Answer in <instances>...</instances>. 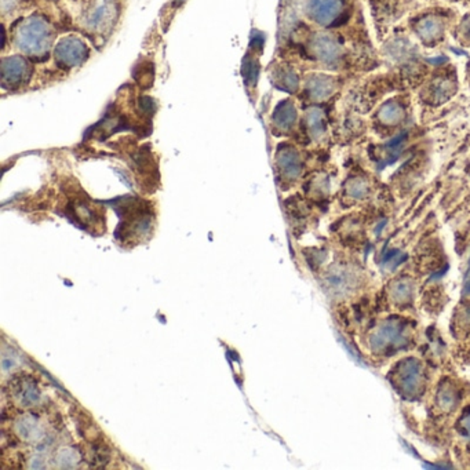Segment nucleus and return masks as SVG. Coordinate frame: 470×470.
<instances>
[{"instance_id":"9b49d317","label":"nucleus","mask_w":470,"mask_h":470,"mask_svg":"<svg viewBox=\"0 0 470 470\" xmlns=\"http://www.w3.org/2000/svg\"><path fill=\"white\" fill-rule=\"evenodd\" d=\"M274 83L277 87L287 90L290 93L295 91L298 87V78L297 75L290 69H279L274 73Z\"/></svg>"},{"instance_id":"f3484780","label":"nucleus","mask_w":470,"mask_h":470,"mask_svg":"<svg viewBox=\"0 0 470 470\" xmlns=\"http://www.w3.org/2000/svg\"><path fill=\"white\" fill-rule=\"evenodd\" d=\"M462 427H464L465 433L470 437V416L462 420Z\"/></svg>"},{"instance_id":"9d476101","label":"nucleus","mask_w":470,"mask_h":470,"mask_svg":"<svg viewBox=\"0 0 470 470\" xmlns=\"http://www.w3.org/2000/svg\"><path fill=\"white\" fill-rule=\"evenodd\" d=\"M308 91L314 100H323L332 93V83L325 76H314L308 83Z\"/></svg>"},{"instance_id":"ddd939ff","label":"nucleus","mask_w":470,"mask_h":470,"mask_svg":"<svg viewBox=\"0 0 470 470\" xmlns=\"http://www.w3.org/2000/svg\"><path fill=\"white\" fill-rule=\"evenodd\" d=\"M441 31H443L441 24L437 20H433V18H427V20L422 21L420 25H419V35L426 41L439 38Z\"/></svg>"},{"instance_id":"f8f14e48","label":"nucleus","mask_w":470,"mask_h":470,"mask_svg":"<svg viewBox=\"0 0 470 470\" xmlns=\"http://www.w3.org/2000/svg\"><path fill=\"white\" fill-rule=\"evenodd\" d=\"M413 295V284L409 279L399 280L392 287V297L397 302H407Z\"/></svg>"},{"instance_id":"4468645a","label":"nucleus","mask_w":470,"mask_h":470,"mask_svg":"<svg viewBox=\"0 0 470 470\" xmlns=\"http://www.w3.org/2000/svg\"><path fill=\"white\" fill-rule=\"evenodd\" d=\"M308 126L312 131L314 135H320L324 131V124H323V116L321 112L318 110H312L308 115Z\"/></svg>"},{"instance_id":"f257e3e1","label":"nucleus","mask_w":470,"mask_h":470,"mask_svg":"<svg viewBox=\"0 0 470 470\" xmlns=\"http://www.w3.org/2000/svg\"><path fill=\"white\" fill-rule=\"evenodd\" d=\"M52 27L39 15H32L21 21L14 35L17 49L29 57L46 55L52 49Z\"/></svg>"},{"instance_id":"2eb2a0df","label":"nucleus","mask_w":470,"mask_h":470,"mask_svg":"<svg viewBox=\"0 0 470 470\" xmlns=\"http://www.w3.org/2000/svg\"><path fill=\"white\" fill-rule=\"evenodd\" d=\"M455 402H457V397H455V393L451 389H443V390H440V393H439V404H440L441 409L451 410L455 406Z\"/></svg>"},{"instance_id":"6e6552de","label":"nucleus","mask_w":470,"mask_h":470,"mask_svg":"<svg viewBox=\"0 0 470 470\" xmlns=\"http://www.w3.org/2000/svg\"><path fill=\"white\" fill-rule=\"evenodd\" d=\"M277 164L286 178H297L301 172V160L294 149H281L277 155Z\"/></svg>"},{"instance_id":"20e7f679","label":"nucleus","mask_w":470,"mask_h":470,"mask_svg":"<svg viewBox=\"0 0 470 470\" xmlns=\"http://www.w3.org/2000/svg\"><path fill=\"white\" fill-rule=\"evenodd\" d=\"M404 325L400 321H385L371 337V346L374 351H385L397 348L404 342Z\"/></svg>"},{"instance_id":"f03ea898","label":"nucleus","mask_w":470,"mask_h":470,"mask_svg":"<svg viewBox=\"0 0 470 470\" xmlns=\"http://www.w3.org/2000/svg\"><path fill=\"white\" fill-rule=\"evenodd\" d=\"M89 55L90 50L87 45L76 36H68L61 39L54 49L55 62L62 69H73L80 66L87 61Z\"/></svg>"},{"instance_id":"39448f33","label":"nucleus","mask_w":470,"mask_h":470,"mask_svg":"<svg viewBox=\"0 0 470 470\" xmlns=\"http://www.w3.org/2000/svg\"><path fill=\"white\" fill-rule=\"evenodd\" d=\"M344 0H309L307 13L320 25H330L342 14Z\"/></svg>"},{"instance_id":"0eeeda50","label":"nucleus","mask_w":470,"mask_h":470,"mask_svg":"<svg viewBox=\"0 0 470 470\" xmlns=\"http://www.w3.org/2000/svg\"><path fill=\"white\" fill-rule=\"evenodd\" d=\"M312 49L314 55L328 65L337 64L341 58L339 45L328 35H316L312 42Z\"/></svg>"},{"instance_id":"1a4fd4ad","label":"nucleus","mask_w":470,"mask_h":470,"mask_svg":"<svg viewBox=\"0 0 470 470\" xmlns=\"http://www.w3.org/2000/svg\"><path fill=\"white\" fill-rule=\"evenodd\" d=\"M297 119V112L294 105L290 101H283L277 105L273 113V123L279 130H290Z\"/></svg>"},{"instance_id":"7ed1b4c3","label":"nucleus","mask_w":470,"mask_h":470,"mask_svg":"<svg viewBox=\"0 0 470 470\" xmlns=\"http://www.w3.org/2000/svg\"><path fill=\"white\" fill-rule=\"evenodd\" d=\"M32 66L29 61L20 55L6 57L1 61V86L8 90L20 89L29 82Z\"/></svg>"},{"instance_id":"423d86ee","label":"nucleus","mask_w":470,"mask_h":470,"mask_svg":"<svg viewBox=\"0 0 470 470\" xmlns=\"http://www.w3.org/2000/svg\"><path fill=\"white\" fill-rule=\"evenodd\" d=\"M397 382L402 393L406 396H416L422 389L423 382V371L420 363L414 359H409L402 363L397 371Z\"/></svg>"},{"instance_id":"dca6fc26","label":"nucleus","mask_w":470,"mask_h":470,"mask_svg":"<svg viewBox=\"0 0 470 470\" xmlns=\"http://www.w3.org/2000/svg\"><path fill=\"white\" fill-rule=\"evenodd\" d=\"M349 192H351V195L355 196V198H362V196L367 192V186L363 182H355V184L351 186Z\"/></svg>"}]
</instances>
